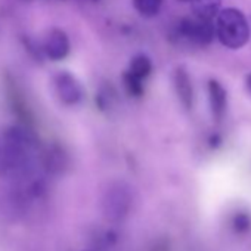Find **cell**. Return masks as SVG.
<instances>
[{"label":"cell","mask_w":251,"mask_h":251,"mask_svg":"<svg viewBox=\"0 0 251 251\" xmlns=\"http://www.w3.org/2000/svg\"><path fill=\"white\" fill-rule=\"evenodd\" d=\"M216 37L229 49H241L250 40V24L245 15L235 8H226L216 17Z\"/></svg>","instance_id":"obj_1"},{"label":"cell","mask_w":251,"mask_h":251,"mask_svg":"<svg viewBox=\"0 0 251 251\" xmlns=\"http://www.w3.org/2000/svg\"><path fill=\"white\" fill-rule=\"evenodd\" d=\"M189 2L194 17L213 21L220 12L222 0H189Z\"/></svg>","instance_id":"obj_8"},{"label":"cell","mask_w":251,"mask_h":251,"mask_svg":"<svg viewBox=\"0 0 251 251\" xmlns=\"http://www.w3.org/2000/svg\"><path fill=\"white\" fill-rule=\"evenodd\" d=\"M247 87H248V90L251 92V73L247 75Z\"/></svg>","instance_id":"obj_13"},{"label":"cell","mask_w":251,"mask_h":251,"mask_svg":"<svg viewBox=\"0 0 251 251\" xmlns=\"http://www.w3.org/2000/svg\"><path fill=\"white\" fill-rule=\"evenodd\" d=\"M132 2L138 14L144 18L157 17L163 6V0H132Z\"/></svg>","instance_id":"obj_10"},{"label":"cell","mask_w":251,"mask_h":251,"mask_svg":"<svg viewBox=\"0 0 251 251\" xmlns=\"http://www.w3.org/2000/svg\"><path fill=\"white\" fill-rule=\"evenodd\" d=\"M123 84H124V89L127 92V95L132 98H141L145 93L144 80L130 74L129 71H124V74H123Z\"/></svg>","instance_id":"obj_11"},{"label":"cell","mask_w":251,"mask_h":251,"mask_svg":"<svg viewBox=\"0 0 251 251\" xmlns=\"http://www.w3.org/2000/svg\"><path fill=\"white\" fill-rule=\"evenodd\" d=\"M129 207H130V195L121 188L114 189L106 197V202H105L106 216L115 220L123 219L126 213L129 211Z\"/></svg>","instance_id":"obj_5"},{"label":"cell","mask_w":251,"mask_h":251,"mask_svg":"<svg viewBox=\"0 0 251 251\" xmlns=\"http://www.w3.org/2000/svg\"><path fill=\"white\" fill-rule=\"evenodd\" d=\"M130 74L139 77L141 80H145L151 75L152 73V62L151 59L144 55V53H139L136 56L132 58L130 64H129V70H127Z\"/></svg>","instance_id":"obj_9"},{"label":"cell","mask_w":251,"mask_h":251,"mask_svg":"<svg viewBox=\"0 0 251 251\" xmlns=\"http://www.w3.org/2000/svg\"><path fill=\"white\" fill-rule=\"evenodd\" d=\"M180 2H189V0H180Z\"/></svg>","instance_id":"obj_15"},{"label":"cell","mask_w":251,"mask_h":251,"mask_svg":"<svg viewBox=\"0 0 251 251\" xmlns=\"http://www.w3.org/2000/svg\"><path fill=\"white\" fill-rule=\"evenodd\" d=\"M208 100H210V108L213 118L219 123L222 121L226 106H227V95L225 87L217 81V80H210L208 81Z\"/></svg>","instance_id":"obj_6"},{"label":"cell","mask_w":251,"mask_h":251,"mask_svg":"<svg viewBox=\"0 0 251 251\" xmlns=\"http://www.w3.org/2000/svg\"><path fill=\"white\" fill-rule=\"evenodd\" d=\"M175 89H176L177 98L180 99V103L186 109H191L194 106V87L183 67H179L175 71Z\"/></svg>","instance_id":"obj_7"},{"label":"cell","mask_w":251,"mask_h":251,"mask_svg":"<svg viewBox=\"0 0 251 251\" xmlns=\"http://www.w3.org/2000/svg\"><path fill=\"white\" fill-rule=\"evenodd\" d=\"M70 49L71 45L67 33L59 28H53L46 36L42 50L50 61H62L68 56Z\"/></svg>","instance_id":"obj_4"},{"label":"cell","mask_w":251,"mask_h":251,"mask_svg":"<svg viewBox=\"0 0 251 251\" xmlns=\"http://www.w3.org/2000/svg\"><path fill=\"white\" fill-rule=\"evenodd\" d=\"M176 36L195 45H210L216 36V25L213 21L198 17L182 18L176 27Z\"/></svg>","instance_id":"obj_2"},{"label":"cell","mask_w":251,"mask_h":251,"mask_svg":"<svg viewBox=\"0 0 251 251\" xmlns=\"http://www.w3.org/2000/svg\"><path fill=\"white\" fill-rule=\"evenodd\" d=\"M222 136L219 135V133H213L210 138H208V147L211 148V150H216V148H219L220 145H222Z\"/></svg>","instance_id":"obj_12"},{"label":"cell","mask_w":251,"mask_h":251,"mask_svg":"<svg viewBox=\"0 0 251 251\" xmlns=\"http://www.w3.org/2000/svg\"><path fill=\"white\" fill-rule=\"evenodd\" d=\"M53 86L58 98L65 105H75L83 99L81 84L73 74L67 71H61L53 77Z\"/></svg>","instance_id":"obj_3"},{"label":"cell","mask_w":251,"mask_h":251,"mask_svg":"<svg viewBox=\"0 0 251 251\" xmlns=\"http://www.w3.org/2000/svg\"><path fill=\"white\" fill-rule=\"evenodd\" d=\"M90 2H93V3H98V2H100V0H90Z\"/></svg>","instance_id":"obj_14"}]
</instances>
